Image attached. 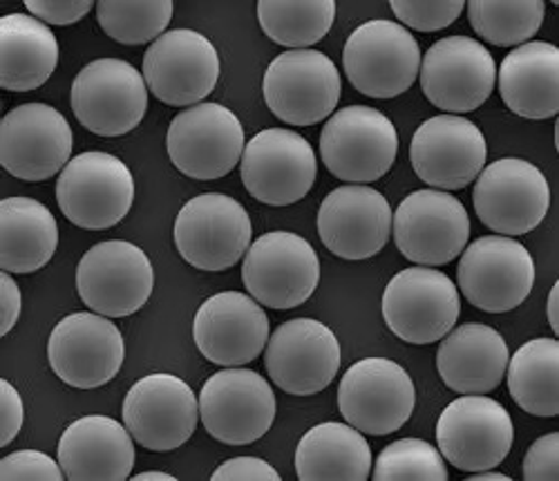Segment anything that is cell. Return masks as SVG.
<instances>
[{"mask_svg":"<svg viewBox=\"0 0 559 481\" xmlns=\"http://www.w3.org/2000/svg\"><path fill=\"white\" fill-rule=\"evenodd\" d=\"M240 173L251 198L266 207H289L311 190L318 162L302 134L266 128L245 146Z\"/></svg>","mask_w":559,"mask_h":481,"instance_id":"2e32d148","label":"cell"},{"mask_svg":"<svg viewBox=\"0 0 559 481\" xmlns=\"http://www.w3.org/2000/svg\"><path fill=\"white\" fill-rule=\"evenodd\" d=\"M343 66L360 94L371 99H396L412 87L421 70V47L401 23L367 21L349 34Z\"/></svg>","mask_w":559,"mask_h":481,"instance_id":"6da1fadb","label":"cell"},{"mask_svg":"<svg viewBox=\"0 0 559 481\" xmlns=\"http://www.w3.org/2000/svg\"><path fill=\"white\" fill-rule=\"evenodd\" d=\"M473 202L477 218L499 235L515 237L542 224L550 207L544 173L518 157L497 160L477 177Z\"/></svg>","mask_w":559,"mask_h":481,"instance_id":"44dd1931","label":"cell"},{"mask_svg":"<svg viewBox=\"0 0 559 481\" xmlns=\"http://www.w3.org/2000/svg\"><path fill=\"white\" fill-rule=\"evenodd\" d=\"M526 481H559V432L539 437L522 466Z\"/></svg>","mask_w":559,"mask_h":481,"instance_id":"ab89813d","label":"cell"},{"mask_svg":"<svg viewBox=\"0 0 559 481\" xmlns=\"http://www.w3.org/2000/svg\"><path fill=\"white\" fill-rule=\"evenodd\" d=\"M369 472V444L349 423L313 425L296 448V474L302 481H365Z\"/></svg>","mask_w":559,"mask_h":481,"instance_id":"1f68e13d","label":"cell"},{"mask_svg":"<svg viewBox=\"0 0 559 481\" xmlns=\"http://www.w3.org/2000/svg\"><path fill=\"white\" fill-rule=\"evenodd\" d=\"M0 417H3V432H0V446H10L23 427L25 410L19 390L10 380H0Z\"/></svg>","mask_w":559,"mask_h":481,"instance_id":"7bdbcfd3","label":"cell"},{"mask_svg":"<svg viewBox=\"0 0 559 481\" xmlns=\"http://www.w3.org/2000/svg\"><path fill=\"white\" fill-rule=\"evenodd\" d=\"M515 427L508 410L488 395H463L437 421L443 459L463 472L497 468L510 453Z\"/></svg>","mask_w":559,"mask_h":481,"instance_id":"e0dca14e","label":"cell"},{"mask_svg":"<svg viewBox=\"0 0 559 481\" xmlns=\"http://www.w3.org/2000/svg\"><path fill=\"white\" fill-rule=\"evenodd\" d=\"M102 30L121 45H146L166 34L173 19L170 0H102Z\"/></svg>","mask_w":559,"mask_h":481,"instance_id":"d590c367","label":"cell"},{"mask_svg":"<svg viewBox=\"0 0 559 481\" xmlns=\"http://www.w3.org/2000/svg\"><path fill=\"white\" fill-rule=\"evenodd\" d=\"M506 108L524 119L544 121L559 113V50L548 40L515 47L497 74Z\"/></svg>","mask_w":559,"mask_h":481,"instance_id":"f1b7e54d","label":"cell"},{"mask_svg":"<svg viewBox=\"0 0 559 481\" xmlns=\"http://www.w3.org/2000/svg\"><path fill=\"white\" fill-rule=\"evenodd\" d=\"M242 280L249 296L260 305L294 309L313 296L320 260L305 237L292 231H271L260 235L245 254Z\"/></svg>","mask_w":559,"mask_h":481,"instance_id":"ba28073f","label":"cell"},{"mask_svg":"<svg viewBox=\"0 0 559 481\" xmlns=\"http://www.w3.org/2000/svg\"><path fill=\"white\" fill-rule=\"evenodd\" d=\"M74 137L48 104H23L0 121V164L23 181H45L70 164Z\"/></svg>","mask_w":559,"mask_h":481,"instance_id":"603a6c76","label":"cell"},{"mask_svg":"<svg viewBox=\"0 0 559 481\" xmlns=\"http://www.w3.org/2000/svg\"><path fill=\"white\" fill-rule=\"evenodd\" d=\"M57 457L70 481H123L134 468V439L123 423L90 414L66 427Z\"/></svg>","mask_w":559,"mask_h":481,"instance_id":"4316f807","label":"cell"},{"mask_svg":"<svg viewBox=\"0 0 559 481\" xmlns=\"http://www.w3.org/2000/svg\"><path fill=\"white\" fill-rule=\"evenodd\" d=\"M426 99L445 115H465L481 108L495 90L497 66L488 47L471 36L437 40L421 59Z\"/></svg>","mask_w":559,"mask_h":481,"instance_id":"9a60e30c","label":"cell"},{"mask_svg":"<svg viewBox=\"0 0 559 481\" xmlns=\"http://www.w3.org/2000/svg\"><path fill=\"white\" fill-rule=\"evenodd\" d=\"M0 309H3V322H0V336H8L21 316V289L16 280L3 271L0 273Z\"/></svg>","mask_w":559,"mask_h":481,"instance_id":"ee69618b","label":"cell"},{"mask_svg":"<svg viewBox=\"0 0 559 481\" xmlns=\"http://www.w3.org/2000/svg\"><path fill=\"white\" fill-rule=\"evenodd\" d=\"M59 66V40L43 21L27 14L0 19V85L29 92L48 81Z\"/></svg>","mask_w":559,"mask_h":481,"instance_id":"f546056e","label":"cell"},{"mask_svg":"<svg viewBox=\"0 0 559 481\" xmlns=\"http://www.w3.org/2000/svg\"><path fill=\"white\" fill-rule=\"evenodd\" d=\"M245 146L240 119L219 104H198L181 110L166 134L173 166L200 181L226 177L242 160Z\"/></svg>","mask_w":559,"mask_h":481,"instance_id":"30bf717a","label":"cell"},{"mask_svg":"<svg viewBox=\"0 0 559 481\" xmlns=\"http://www.w3.org/2000/svg\"><path fill=\"white\" fill-rule=\"evenodd\" d=\"M200 419L219 444H255L275 421L273 388L253 369L228 367L215 372L202 385Z\"/></svg>","mask_w":559,"mask_h":481,"instance_id":"7c38bea8","label":"cell"},{"mask_svg":"<svg viewBox=\"0 0 559 481\" xmlns=\"http://www.w3.org/2000/svg\"><path fill=\"white\" fill-rule=\"evenodd\" d=\"M456 280L461 294L473 307L488 314H506L531 296L535 262L518 239L484 235L463 249Z\"/></svg>","mask_w":559,"mask_h":481,"instance_id":"52a82bcc","label":"cell"},{"mask_svg":"<svg viewBox=\"0 0 559 481\" xmlns=\"http://www.w3.org/2000/svg\"><path fill=\"white\" fill-rule=\"evenodd\" d=\"M25 8L45 25H72L90 14L95 3L90 0H27Z\"/></svg>","mask_w":559,"mask_h":481,"instance_id":"60d3db41","label":"cell"},{"mask_svg":"<svg viewBox=\"0 0 559 481\" xmlns=\"http://www.w3.org/2000/svg\"><path fill=\"white\" fill-rule=\"evenodd\" d=\"M468 481H510V477H508V474H501V472L481 470L479 474H471Z\"/></svg>","mask_w":559,"mask_h":481,"instance_id":"bcb514c9","label":"cell"},{"mask_svg":"<svg viewBox=\"0 0 559 481\" xmlns=\"http://www.w3.org/2000/svg\"><path fill=\"white\" fill-rule=\"evenodd\" d=\"M488 143L477 124L456 115H439L416 128L409 162L416 177L432 188L461 190L486 166Z\"/></svg>","mask_w":559,"mask_h":481,"instance_id":"cb8c5ba5","label":"cell"},{"mask_svg":"<svg viewBox=\"0 0 559 481\" xmlns=\"http://www.w3.org/2000/svg\"><path fill=\"white\" fill-rule=\"evenodd\" d=\"M461 314L456 284L435 267L399 271L385 286L383 318L394 336L412 345H430L454 329Z\"/></svg>","mask_w":559,"mask_h":481,"instance_id":"8fae6325","label":"cell"},{"mask_svg":"<svg viewBox=\"0 0 559 481\" xmlns=\"http://www.w3.org/2000/svg\"><path fill=\"white\" fill-rule=\"evenodd\" d=\"M508 392L533 417L559 414V343L533 339L508 359Z\"/></svg>","mask_w":559,"mask_h":481,"instance_id":"d6a6232c","label":"cell"},{"mask_svg":"<svg viewBox=\"0 0 559 481\" xmlns=\"http://www.w3.org/2000/svg\"><path fill=\"white\" fill-rule=\"evenodd\" d=\"M508 359V345L497 329L468 322L443 336L437 369L452 392L490 395L506 376Z\"/></svg>","mask_w":559,"mask_h":481,"instance_id":"83f0119b","label":"cell"},{"mask_svg":"<svg viewBox=\"0 0 559 481\" xmlns=\"http://www.w3.org/2000/svg\"><path fill=\"white\" fill-rule=\"evenodd\" d=\"M416 406L409 374L390 359L354 363L338 385L343 419L369 437H385L401 430Z\"/></svg>","mask_w":559,"mask_h":481,"instance_id":"5bb4252c","label":"cell"},{"mask_svg":"<svg viewBox=\"0 0 559 481\" xmlns=\"http://www.w3.org/2000/svg\"><path fill=\"white\" fill-rule=\"evenodd\" d=\"M193 339L206 361L219 367H240L264 352L269 316L253 296L219 292L198 309Z\"/></svg>","mask_w":559,"mask_h":481,"instance_id":"484cf974","label":"cell"},{"mask_svg":"<svg viewBox=\"0 0 559 481\" xmlns=\"http://www.w3.org/2000/svg\"><path fill=\"white\" fill-rule=\"evenodd\" d=\"M336 19L334 0H260L258 21L277 45L309 50L330 34Z\"/></svg>","mask_w":559,"mask_h":481,"instance_id":"836d02e7","label":"cell"},{"mask_svg":"<svg viewBox=\"0 0 559 481\" xmlns=\"http://www.w3.org/2000/svg\"><path fill=\"white\" fill-rule=\"evenodd\" d=\"M399 153V132L377 108L347 106L320 132V157L328 171L349 184H371L390 173Z\"/></svg>","mask_w":559,"mask_h":481,"instance_id":"3957f363","label":"cell"},{"mask_svg":"<svg viewBox=\"0 0 559 481\" xmlns=\"http://www.w3.org/2000/svg\"><path fill=\"white\" fill-rule=\"evenodd\" d=\"M57 202L63 215L79 228H112L132 209V173L110 153H81L59 175Z\"/></svg>","mask_w":559,"mask_h":481,"instance_id":"5b68a950","label":"cell"},{"mask_svg":"<svg viewBox=\"0 0 559 481\" xmlns=\"http://www.w3.org/2000/svg\"><path fill=\"white\" fill-rule=\"evenodd\" d=\"M341 72L318 50H287L275 57L262 81L269 110L289 126H313L332 117L341 99Z\"/></svg>","mask_w":559,"mask_h":481,"instance_id":"9c48e42d","label":"cell"},{"mask_svg":"<svg viewBox=\"0 0 559 481\" xmlns=\"http://www.w3.org/2000/svg\"><path fill=\"white\" fill-rule=\"evenodd\" d=\"M126 356L119 327L102 314L76 312L50 333L48 359L52 372L70 388L95 390L110 383Z\"/></svg>","mask_w":559,"mask_h":481,"instance_id":"ffe728a7","label":"cell"},{"mask_svg":"<svg viewBox=\"0 0 559 481\" xmlns=\"http://www.w3.org/2000/svg\"><path fill=\"white\" fill-rule=\"evenodd\" d=\"M123 425L146 450H177L193 437L200 401L191 385L175 374L139 378L123 401Z\"/></svg>","mask_w":559,"mask_h":481,"instance_id":"d6986e66","label":"cell"},{"mask_svg":"<svg viewBox=\"0 0 559 481\" xmlns=\"http://www.w3.org/2000/svg\"><path fill=\"white\" fill-rule=\"evenodd\" d=\"M70 104L79 124L92 134L123 137L146 117L148 85L128 61L97 59L76 74Z\"/></svg>","mask_w":559,"mask_h":481,"instance_id":"277c9868","label":"cell"},{"mask_svg":"<svg viewBox=\"0 0 559 481\" xmlns=\"http://www.w3.org/2000/svg\"><path fill=\"white\" fill-rule=\"evenodd\" d=\"M175 247L200 271H226L251 247L253 226L247 209L222 192H204L186 202L175 218Z\"/></svg>","mask_w":559,"mask_h":481,"instance_id":"7a4b0ae2","label":"cell"},{"mask_svg":"<svg viewBox=\"0 0 559 481\" xmlns=\"http://www.w3.org/2000/svg\"><path fill=\"white\" fill-rule=\"evenodd\" d=\"M396 19L416 32H439L450 27L465 10L463 0H392Z\"/></svg>","mask_w":559,"mask_h":481,"instance_id":"74e56055","label":"cell"},{"mask_svg":"<svg viewBox=\"0 0 559 481\" xmlns=\"http://www.w3.org/2000/svg\"><path fill=\"white\" fill-rule=\"evenodd\" d=\"M264 367L280 390L294 397H311L330 388L336 378L341 343L320 320L294 318L269 336Z\"/></svg>","mask_w":559,"mask_h":481,"instance_id":"ac0fdd59","label":"cell"},{"mask_svg":"<svg viewBox=\"0 0 559 481\" xmlns=\"http://www.w3.org/2000/svg\"><path fill=\"white\" fill-rule=\"evenodd\" d=\"M134 481H175L173 474L168 472H142V474H134Z\"/></svg>","mask_w":559,"mask_h":481,"instance_id":"7dc6e473","label":"cell"},{"mask_svg":"<svg viewBox=\"0 0 559 481\" xmlns=\"http://www.w3.org/2000/svg\"><path fill=\"white\" fill-rule=\"evenodd\" d=\"M465 8L473 30L497 47L528 43L546 16L542 0H471Z\"/></svg>","mask_w":559,"mask_h":481,"instance_id":"e575fe53","label":"cell"},{"mask_svg":"<svg viewBox=\"0 0 559 481\" xmlns=\"http://www.w3.org/2000/svg\"><path fill=\"white\" fill-rule=\"evenodd\" d=\"M392 207L383 192L365 184L332 190L318 209V235L334 256L358 262L374 258L392 233Z\"/></svg>","mask_w":559,"mask_h":481,"instance_id":"d4e9b609","label":"cell"},{"mask_svg":"<svg viewBox=\"0 0 559 481\" xmlns=\"http://www.w3.org/2000/svg\"><path fill=\"white\" fill-rule=\"evenodd\" d=\"M557 292H559V284L555 282V286L550 289V294H548V322H550V327H552V331L557 333Z\"/></svg>","mask_w":559,"mask_h":481,"instance_id":"f6af8a7d","label":"cell"},{"mask_svg":"<svg viewBox=\"0 0 559 481\" xmlns=\"http://www.w3.org/2000/svg\"><path fill=\"white\" fill-rule=\"evenodd\" d=\"M155 286L151 258L126 239H106L87 249L76 267V292L83 305L108 318L142 309Z\"/></svg>","mask_w":559,"mask_h":481,"instance_id":"8992f818","label":"cell"},{"mask_svg":"<svg viewBox=\"0 0 559 481\" xmlns=\"http://www.w3.org/2000/svg\"><path fill=\"white\" fill-rule=\"evenodd\" d=\"M215 45L195 30H170L144 55V81L166 106H198L219 81Z\"/></svg>","mask_w":559,"mask_h":481,"instance_id":"7402d4cb","label":"cell"},{"mask_svg":"<svg viewBox=\"0 0 559 481\" xmlns=\"http://www.w3.org/2000/svg\"><path fill=\"white\" fill-rule=\"evenodd\" d=\"M377 481H445V461L432 444L424 439H399L377 459Z\"/></svg>","mask_w":559,"mask_h":481,"instance_id":"8d00e7d4","label":"cell"},{"mask_svg":"<svg viewBox=\"0 0 559 481\" xmlns=\"http://www.w3.org/2000/svg\"><path fill=\"white\" fill-rule=\"evenodd\" d=\"M213 481H280L277 470L258 457L228 459L211 474Z\"/></svg>","mask_w":559,"mask_h":481,"instance_id":"b9f144b4","label":"cell"},{"mask_svg":"<svg viewBox=\"0 0 559 481\" xmlns=\"http://www.w3.org/2000/svg\"><path fill=\"white\" fill-rule=\"evenodd\" d=\"M59 247V224L52 211L32 198L0 202V269L34 273L48 265Z\"/></svg>","mask_w":559,"mask_h":481,"instance_id":"4dcf8cb0","label":"cell"},{"mask_svg":"<svg viewBox=\"0 0 559 481\" xmlns=\"http://www.w3.org/2000/svg\"><path fill=\"white\" fill-rule=\"evenodd\" d=\"M396 249L414 265L441 267L459 258L471 239L465 207L445 190H416L399 204L394 220Z\"/></svg>","mask_w":559,"mask_h":481,"instance_id":"4fadbf2b","label":"cell"},{"mask_svg":"<svg viewBox=\"0 0 559 481\" xmlns=\"http://www.w3.org/2000/svg\"><path fill=\"white\" fill-rule=\"evenodd\" d=\"M0 479L3 481H61L66 472L59 461L38 450H19L0 461Z\"/></svg>","mask_w":559,"mask_h":481,"instance_id":"f35d334b","label":"cell"}]
</instances>
